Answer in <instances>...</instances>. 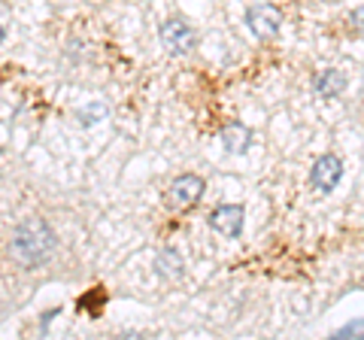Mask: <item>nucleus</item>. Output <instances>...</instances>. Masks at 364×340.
<instances>
[{"instance_id":"f257e3e1","label":"nucleus","mask_w":364,"mask_h":340,"mask_svg":"<svg viewBox=\"0 0 364 340\" xmlns=\"http://www.w3.org/2000/svg\"><path fill=\"white\" fill-rule=\"evenodd\" d=\"M55 246H58V234L52 231L49 222L28 219L9 237V255L16 258L21 267H40L52 258Z\"/></svg>"},{"instance_id":"f03ea898","label":"nucleus","mask_w":364,"mask_h":340,"mask_svg":"<svg viewBox=\"0 0 364 340\" xmlns=\"http://www.w3.org/2000/svg\"><path fill=\"white\" fill-rule=\"evenodd\" d=\"M203 191H207L203 176H198V174H182L167 188V207H173V210H191V207H198V203H200Z\"/></svg>"},{"instance_id":"7ed1b4c3","label":"nucleus","mask_w":364,"mask_h":340,"mask_svg":"<svg viewBox=\"0 0 364 340\" xmlns=\"http://www.w3.org/2000/svg\"><path fill=\"white\" fill-rule=\"evenodd\" d=\"M158 37H161V46L170 52V55H188L195 49L198 43V33L188 21L182 18H167L161 28H158Z\"/></svg>"},{"instance_id":"20e7f679","label":"nucleus","mask_w":364,"mask_h":340,"mask_svg":"<svg viewBox=\"0 0 364 340\" xmlns=\"http://www.w3.org/2000/svg\"><path fill=\"white\" fill-rule=\"evenodd\" d=\"M246 28L255 33L258 40H273L282 31V13L273 4H255L246 9Z\"/></svg>"},{"instance_id":"39448f33","label":"nucleus","mask_w":364,"mask_h":340,"mask_svg":"<svg viewBox=\"0 0 364 340\" xmlns=\"http://www.w3.org/2000/svg\"><path fill=\"white\" fill-rule=\"evenodd\" d=\"M343 183V161L337 155H318L310 167V186L318 195H331Z\"/></svg>"},{"instance_id":"423d86ee","label":"nucleus","mask_w":364,"mask_h":340,"mask_svg":"<svg viewBox=\"0 0 364 340\" xmlns=\"http://www.w3.org/2000/svg\"><path fill=\"white\" fill-rule=\"evenodd\" d=\"M210 228L215 234L228 237V240H237L246 228V210L240 203H219V207L210 213Z\"/></svg>"},{"instance_id":"0eeeda50","label":"nucleus","mask_w":364,"mask_h":340,"mask_svg":"<svg viewBox=\"0 0 364 340\" xmlns=\"http://www.w3.org/2000/svg\"><path fill=\"white\" fill-rule=\"evenodd\" d=\"M249 143H252V131H249L243 122H231L222 128V146L228 155H246Z\"/></svg>"},{"instance_id":"6e6552de","label":"nucleus","mask_w":364,"mask_h":340,"mask_svg":"<svg viewBox=\"0 0 364 340\" xmlns=\"http://www.w3.org/2000/svg\"><path fill=\"white\" fill-rule=\"evenodd\" d=\"M343 88H346V73L337 70V67H328V70H322L313 79V92L318 97H337L343 95Z\"/></svg>"},{"instance_id":"1a4fd4ad","label":"nucleus","mask_w":364,"mask_h":340,"mask_svg":"<svg viewBox=\"0 0 364 340\" xmlns=\"http://www.w3.org/2000/svg\"><path fill=\"white\" fill-rule=\"evenodd\" d=\"M155 270H158V277H164V280H179L186 274V262H182V255L176 249H161V253L155 255Z\"/></svg>"},{"instance_id":"9d476101","label":"nucleus","mask_w":364,"mask_h":340,"mask_svg":"<svg viewBox=\"0 0 364 340\" xmlns=\"http://www.w3.org/2000/svg\"><path fill=\"white\" fill-rule=\"evenodd\" d=\"M349 28L355 31L358 37H364V4H361V6H355V9L349 13Z\"/></svg>"},{"instance_id":"9b49d317","label":"nucleus","mask_w":364,"mask_h":340,"mask_svg":"<svg viewBox=\"0 0 364 340\" xmlns=\"http://www.w3.org/2000/svg\"><path fill=\"white\" fill-rule=\"evenodd\" d=\"M361 337L364 334V319H358V322H349V325H343V328H340V331L334 334V337Z\"/></svg>"},{"instance_id":"f8f14e48","label":"nucleus","mask_w":364,"mask_h":340,"mask_svg":"<svg viewBox=\"0 0 364 340\" xmlns=\"http://www.w3.org/2000/svg\"><path fill=\"white\" fill-rule=\"evenodd\" d=\"M4 40H6V31H4V25H0V46H4Z\"/></svg>"}]
</instances>
